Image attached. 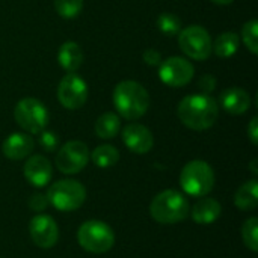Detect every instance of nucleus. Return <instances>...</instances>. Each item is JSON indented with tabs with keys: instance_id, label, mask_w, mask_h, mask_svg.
Segmentation results:
<instances>
[{
	"instance_id": "28",
	"label": "nucleus",
	"mask_w": 258,
	"mask_h": 258,
	"mask_svg": "<svg viewBox=\"0 0 258 258\" xmlns=\"http://www.w3.org/2000/svg\"><path fill=\"white\" fill-rule=\"evenodd\" d=\"M29 207H30L33 212H36V213L44 212V210L48 207L47 195H44V194H35V195H32L30 200H29Z\"/></svg>"
},
{
	"instance_id": "30",
	"label": "nucleus",
	"mask_w": 258,
	"mask_h": 258,
	"mask_svg": "<svg viewBox=\"0 0 258 258\" xmlns=\"http://www.w3.org/2000/svg\"><path fill=\"white\" fill-rule=\"evenodd\" d=\"M142 59L150 67H159L162 62V53L156 48H147L142 54Z\"/></svg>"
},
{
	"instance_id": "21",
	"label": "nucleus",
	"mask_w": 258,
	"mask_h": 258,
	"mask_svg": "<svg viewBox=\"0 0 258 258\" xmlns=\"http://www.w3.org/2000/svg\"><path fill=\"white\" fill-rule=\"evenodd\" d=\"M121 132V118L118 113L106 112L95 121V135L100 139H112Z\"/></svg>"
},
{
	"instance_id": "27",
	"label": "nucleus",
	"mask_w": 258,
	"mask_h": 258,
	"mask_svg": "<svg viewBox=\"0 0 258 258\" xmlns=\"http://www.w3.org/2000/svg\"><path fill=\"white\" fill-rule=\"evenodd\" d=\"M38 144L41 145V148L47 153H53L57 150L59 147V138L54 132L51 130H42L39 133V138H38Z\"/></svg>"
},
{
	"instance_id": "14",
	"label": "nucleus",
	"mask_w": 258,
	"mask_h": 258,
	"mask_svg": "<svg viewBox=\"0 0 258 258\" xmlns=\"http://www.w3.org/2000/svg\"><path fill=\"white\" fill-rule=\"evenodd\" d=\"M23 174H24V178L27 180V183H30L33 187H45L51 181L53 166L47 157H44L41 154H35L26 160Z\"/></svg>"
},
{
	"instance_id": "16",
	"label": "nucleus",
	"mask_w": 258,
	"mask_h": 258,
	"mask_svg": "<svg viewBox=\"0 0 258 258\" xmlns=\"http://www.w3.org/2000/svg\"><path fill=\"white\" fill-rule=\"evenodd\" d=\"M35 141L29 133H12L2 144V153L9 160H23L32 154Z\"/></svg>"
},
{
	"instance_id": "25",
	"label": "nucleus",
	"mask_w": 258,
	"mask_h": 258,
	"mask_svg": "<svg viewBox=\"0 0 258 258\" xmlns=\"http://www.w3.org/2000/svg\"><path fill=\"white\" fill-rule=\"evenodd\" d=\"M54 11L67 20L76 18L83 9V0H53Z\"/></svg>"
},
{
	"instance_id": "12",
	"label": "nucleus",
	"mask_w": 258,
	"mask_h": 258,
	"mask_svg": "<svg viewBox=\"0 0 258 258\" xmlns=\"http://www.w3.org/2000/svg\"><path fill=\"white\" fill-rule=\"evenodd\" d=\"M29 234L38 248L50 249L57 243L59 228L56 221L48 215H36L29 224Z\"/></svg>"
},
{
	"instance_id": "2",
	"label": "nucleus",
	"mask_w": 258,
	"mask_h": 258,
	"mask_svg": "<svg viewBox=\"0 0 258 258\" xmlns=\"http://www.w3.org/2000/svg\"><path fill=\"white\" fill-rule=\"evenodd\" d=\"M112 101L118 115L128 121L142 118L150 109V94L136 80L119 82L113 88Z\"/></svg>"
},
{
	"instance_id": "26",
	"label": "nucleus",
	"mask_w": 258,
	"mask_h": 258,
	"mask_svg": "<svg viewBox=\"0 0 258 258\" xmlns=\"http://www.w3.org/2000/svg\"><path fill=\"white\" fill-rule=\"evenodd\" d=\"M242 41L246 45V48L252 53H258V21L257 20H249L243 24L242 27Z\"/></svg>"
},
{
	"instance_id": "31",
	"label": "nucleus",
	"mask_w": 258,
	"mask_h": 258,
	"mask_svg": "<svg viewBox=\"0 0 258 258\" xmlns=\"http://www.w3.org/2000/svg\"><path fill=\"white\" fill-rule=\"evenodd\" d=\"M248 138L252 145H258V118L254 116L248 124Z\"/></svg>"
},
{
	"instance_id": "6",
	"label": "nucleus",
	"mask_w": 258,
	"mask_h": 258,
	"mask_svg": "<svg viewBox=\"0 0 258 258\" xmlns=\"http://www.w3.org/2000/svg\"><path fill=\"white\" fill-rule=\"evenodd\" d=\"M15 122L30 135H39L47 128L50 121V113L44 103L33 97L21 98L14 109Z\"/></svg>"
},
{
	"instance_id": "8",
	"label": "nucleus",
	"mask_w": 258,
	"mask_h": 258,
	"mask_svg": "<svg viewBox=\"0 0 258 258\" xmlns=\"http://www.w3.org/2000/svg\"><path fill=\"white\" fill-rule=\"evenodd\" d=\"M212 36L206 27L192 24L181 29L178 33L180 50L194 60H206L210 57L212 51Z\"/></svg>"
},
{
	"instance_id": "3",
	"label": "nucleus",
	"mask_w": 258,
	"mask_h": 258,
	"mask_svg": "<svg viewBox=\"0 0 258 258\" xmlns=\"http://www.w3.org/2000/svg\"><path fill=\"white\" fill-rule=\"evenodd\" d=\"M190 212L186 197L174 189H166L157 194L150 204L151 218L163 225H172L184 221Z\"/></svg>"
},
{
	"instance_id": "23",
	"label": "nucleus",
	"mask_w": 258,
	"mask_h": 258,
	"mask_svg": "<svg viewBox=\"0 0 258 258\" xmlns=\"http://www.w3.org/2000/svg\"><path fill=\"white\" fill-rule=\"evenodd\" d=\"M156 24H157L159 32H162L165 36H175L180 33L183 23L178 15H175L172 12H163L157 17Z\"/></svg>"
},
{
	"instance_id": "18",
	"label": "nucleus",
	"mask_w": 258,
	"mask_h": 258,
	"mask_svg": "<svg viewBox=\"0 0 258 258\" xmlns=\"http://www.w3.org/2000/svg\"><path fill=\"white\" fill-rule=\"evenodd\" d=\"M83 50L82 47L74 42V41H67L60 45L57 51V60L59 65L67 71V73H76L82 63H83Z\"/></svg>"
},
{
	"instance_id": "9",
	"label": "nucleus",
	"mask_w": 258,
	"mask_h": 258,
	"mask_svg": "<svg viewBox=\"0 0 258 258\" xmlns=\"http://www.w3.org/2000/svg\"><path fill=\"white\" fill-rule=\"evenodd\" d=\"M195 67L190 60L181 56H171L162 59L159 65V79L169 88H183L192 82Z\"/></svg>"
},
{
	"instance_id": "5",
	"label": "nucleus",
	"mask_w": 258,
	"mask_h": 258,
	"mask_svg": "<svg viewBox=\"0 0 258 258\" xmlns=\"http://www.w3.org/2000/svg\"><path fill=\"white\" fill-rule=\"evenodd\" d=\"M47 200L48 204L59 212H74L83 206L86 200V189L77 180H57L48 187Z\"/></svg>"
},
{
	"instance_id": "7",
	"label": "nucleus",
	"mask_w": 258,
	"mask_h": 258,
	"mask_svg": "<svg viewBox=\"0 0 258 258\" xmlns=\"http://www.w3.org/2000/svg\"><path fill=\"white\" fill-rule=\"evenodd\" d=\"M77 240L85 251L104 254L115 245V231L103 221H86L77 231Z\"/></svg>"
},
{
	"instance_id": "17",
	"label": "nucleus",
	"mask_w": 258,
	"mask_h": 258,
	"mask_svg": "<svg viewBox=\"0 0 258 258\" xmlns=\"http://www.w3.org/2000/svg\"><path fill=\"white\" fill-rule=\"evenodd\" d=\"M189 213H190L195 224L210 225V224H213V222H216L219 219V216L222 213V206L215 198L201 197L194 204V207H192V210Z\"/></svg>"
},
{
	"instance_id": "1",
	"label": "nucleus",
	"mask_w": 258,
	"mask_h": 258,
	"mask_svg": "<svg viewBox=\"0 0 258 258\" xmlns=\"http://www.w3.org/2000/svg\"><path fill=\"white\" fill-rule=\"evenodd\" d=\"M183 125L195 132H204L215 125L219 116V104L209 94L186 95L177 107Z\"/></svg>"
},
{
	"instance_id": "32",
	"label": "nucleus",
	"mask_w": 258,
	"mask_h": 258,
	"mask_svg": "<svg viewBox=\"0 0 258 258\" xmlns=\"http://www.w3.org/2000/svg\"><path fill=\"white\" fill-rule=\"evenodd\" d=\"M210 2H213L215 5H221V6H225V5H231L234 0H210Z\"/></svg>"
},
{
	"instance_id": "33",
	"label": "nucleus",
	"mask_w": 258,
	"mask_h": 258,
	"mask_svg": "<svg viewBox=\"0 0 258 258\" xmlns=\"http://www.w3.org/2000/svg\"><path fill=\"white\" fill-rule=\"evenodd\" d=\"M257 165H258V160H257V159H254V160L251 162V165H249V168H251V171H252V174H255V175H257V174H258Z\"/></svg>"
},
{
	"instance_id": "15",
	"label": "nucleus",
	"mask_w": 258,
	"mask_h": 258,
	"mask_svg": "<svg viewBox=\"0 0 258 258\" xmlns=\"http://www.w3.org/2000/svg\"><path fill=\"white\" fill-rule=\"evenodd\" d=\"M219 103L230 115H243L251 107V95L246 89L231 86L221 92Z\"/></svg>"
},
{
	"instance_id": "19",
	"label": "nucleus",
	"mask_w": 258,
	"mask_h": 258,
	"mask_svg": "<svg viewBox=\"0 0 258 258\" xmlns=\"http://www.w3.org/2000/svg\"><path fill=\"white\" fill-rule=\"evenodd\" d=\"M234 204L240 210H254L258 206V181L255 178L243 183L236 195H234Z\"/></svg>"
},
{
	"instance_id": "4",
	"label": "nucleus",
	"mask_w": 258,
	"mask_h": 258,
	"mask_svg": "<svg viewBox=\"0 0 258 258\" xmlns=\"http://www.w3.org/2000/svg\"><path fill=\"white\" fill-rule=\"evenodd\" d=\"M180 186L190 197H206L215 186L213 168L204 160H192L186 163L180 174Z\"/></svg>"
},
{
	"instance_id": "22",
	"label": "nucleus",
	"mask_w": 258,
	"mask_h": 258,
	"mask_svg": "<svg viewBox=\"0 0 258 258\" xmlns=\"http://www.w3.org/2000/svg\"><path fill=\"white\" fill-rule=\"evenodd\" d=\"M89 157H91L92 163L97 168L107 169V168H112V166H115L118 163V160H119V151L113 145L104 144V145H98L89 154Z\"/></svg>"
},
{
	"instance_id": "11",
	"label": "nucleus",
	"mask_w": 258,
	"mask_h": 258,
	"mask_svg": "<svg viewBox=\"0 0 258 258\" xmlns=\"http://www.w3.org/2000/svg\"><path fill=\"white\" fill-rule=\"evenodd\" d=\"M86 82L76 73H67L57 85V100L68 110H77L88 101Z\"/></svg>"
},
{
	"instance_id": "13",
	"label": "nucleus",
	"mask_w": 258,
	"mask_h": 258,
	"mask_svg": "<svg viewBox=\"0 0 258 258\" xmlns=\"http://www.w3.org/2000/svg\"><path fill=\"white\" fill-rule=\"evenodd\" d=\"M121 138L124 145L135 154H147L151 151L154 145V138L151 130L138 122L127 124L121 130Z\"/></svg>"
},
{
	"instance_id": "20",
	"label": "nucleus",
	"mask_w": 258,
	"mask_h": 258,
	"mask_svg": "<svg viewBox=\"0 0 258 258\" xmlns=\"http://www.w3.org/2000/svg\"><path fill=\"white\" fill-rule=\"evenodd\" d=\"M239 45H240V36L236 32H224L216 36L215 42H212V51H215L218 57L228 59L233 54H236Z\"/></svg>"
},
{
	"instance_id": "10",
	"label": "nucleus",
	"mask_w": 258,
	"mask_h": 258,
	"mask_svg": "<svg viewBox=\"0 0 258 258\" xmlns=\"http://www.w3.org/2000/svg\"><path fill=\"white\" fill-rule=\"evenodd\" d=\"M89 162V150L82 141H68L56 153V168L67 175H73L85 169Z\"/></svg>"
},
{
	"instance_id": "29",
	"label": "nucleus",
	"mask_w": 258,
	"mask_h": 258,
	"mask_svg": "<svg viewBox=\"0 0 258 258\" xmlns=\"http://www.w3.org/2000/svg\"><path fill=\"white\" fill-rule=\"evenodd\" d=\"M198 88L203 91L201 94H212L216 88V77L213 74H203L198 80Z\"/></svg>"
},
{
	"instance_id": "24",
	"label": "nucleus",
	"mask_w": 258,
	"mask_h": 258,
	"mask_svg": "<svg viewBox=\"0 0 258 258\" xmlns=\"http://www.w3.org/2000/svg\"><path fill=\"white\" fill-rule=\"evenodd\" d=\"M242 239L248 249L252 252L258 251V218H249L243 222Z\"/></svg>"
}]
</instances>
